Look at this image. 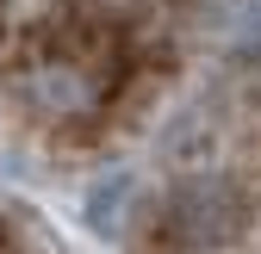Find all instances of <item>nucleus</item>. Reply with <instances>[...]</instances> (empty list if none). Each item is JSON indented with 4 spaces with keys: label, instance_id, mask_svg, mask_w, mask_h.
Wrapping results in <instances>:
<instances>
[{
    "label": "nucleus",
    "instance_id": "obj_3",
    "mask_svg": "<svg viewBox=\"0 0 261 254\" xmlns=\"http://www.w3.org/2000/svg\"><path fill=\"white\" fill-rule=\"evenodd\" d=\"M0 254H31V248H25V242H19V236L7 230V224H0Z\"/></svg>",
    "mask_w": 261,
    "mask_h": 254
},
{
    "label": "nucleus",
    "instance_id": "obj_1",
    "mask_svg": "<svg viewBox=\"0 0 261 254\" xmlns=\"http://www.w3.org/2000/svg\"><path fill=\"white\" fill-rule=\"evenodd\" d=\"M237 0H0V131L100 149L168 100Z\"/></svg>",
    "mask_w": 261,
    "mask_h": 254
},
{
    "label": "nucleus",
    "instance_id": "obj_2",
    "mask_svg": "<svg viewBox=\"0 0 261 254\" xmlns=\"http://www.w3.org/2000/svg\"><path fill=\"white\" fill-rule=\"evenodd\" d=\"M137 254H261V75L230 87L180 143Z\"/></svg>",
    "mask_w": 261,
    "mask_h": 254
}]
</instances>
